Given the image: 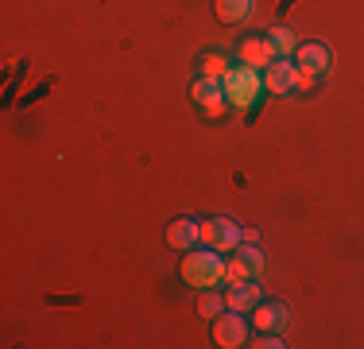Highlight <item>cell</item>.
I'll list each match as a JSON object with an SVG mask.
<instances>
[{
	"label": "cell",
	"mask_w": 364,
	"mask_h": 349,
	"mask_svg": "<svg viewBox=\"0 0 364 349\" xmlns=\"http://www.w3.org/2000/svg\"><path fill=\"white\" fill-rule=\"evenodd\" d=\"M248 345H256V349H283L287 342H283V338L272 330V334H259V342H248Z\"/></svg>",
	"instance_id": "cell-18"
},
{
	"label": "cell",
	"mask_w": 364,
	"mask_h": 349,
	"mask_svg": "<svg viewBox=\"0 0 364 349\" xmlns=\"http://www.w3.org/2000/svg\"><path fill=\"white\" fill-rule=\"evenodd\" d=\"M252 326L259 330V334H279L283 326H287V303H264L259 299L252 307Z\"/></svg>",
	"instance_id": "cell-11"
},
{
	"label": "cell",
	"mask_w": 364,
	"mask_h": 349,
	"mask_svg": "<svg viewBox=\"0 0 364 349\" xmlns=\"http://www.w3.org/2000/svg\"><path fill=\"white\" fill-rule=\"evenodd\" d=\"M198 70H202V78H213V82H225V74H229V58L221 55V51H210V55L198 58Z\"/></svg>",
	"instance_id": "cell-13"
},
{
	"label": "cell",
	"mask_w": 364,
	"mask_h": 349,
	"mask_svg": "<svg viewBox=\"0 0 364 349\" xmlns=\"http://www.w3.org/2000/svg\"><path fill=\"white\" fill-rule=\"evenodd\" d=\"M294 82H299V63H291V58H275V63L264 70V90L275 93V98L294 93Z\"/></svg>",
	"instance_id": "cell-7"
},
{
	"label": "cell",
	"mask_w": 364,
	"mask_h": 349,
	"mask_svg": "<svg viewBox=\"0 0 364 349\" xmlns=\"http://www.w3.org/2000/svg\"><path fill=\"white\" fill-rule=\"evenodd\" d=\"M190 98H194V105L205 113V117L221 120L225 109H229V98H225V85L213 82V78H198L194 85H190Z\"/></svg>",
	"instance_id": "cell-4"
},
{
	"label": "cell",
	"mask_w": 364,
	"mask_h": 349,
	"mask_svg": "<svg viewBox=\"0 0 364 349\" xmlns=\"http://www.w3.org/2000/svg\"><path fill=\"white\" fill-rule=\"evenodd\" d=\"M267 39H272V47H275V55H279V58H291L294 51H299V39H294L291 28H272Z\"/></svg>",
	"instance_id": "cell-14"
},
{
	"label": "cell",
	"mask_w": 364,
	"mask_h": 349,
	"mask_svg": "<svg viewBox=\"0 0 364 349\" xmlns=\"http://www.w3.org/2000/svg\"><path fill=\"white\" fill-rule=\"evenodd\" d=\"M237 252L245 256V264L252 268V276H259V272H264V252H259L256 244H248V241H245V249H237Z\"/></svg>",
	"instance_id": "cell-17"
},
{
	"label": "cell",
	"mask_w": 364,
	"mask_h": 349,
	"mask_svg": "<svg viewBox=\"0 0 364 349\" xmlns=\"http://www.w3.org/2000/svg\"><path fill=\"white\" fill-rule=\"evenodd\" d=\"M225 98H229L232 109H240V113H252L256 109V101L264 98V74L259 70H248V66H232L229 74H225Z\"/></svg>",
	"instance_id": "cell-2"
},
{
	"label": "cell",
	"mask_w": 364,
	"mask_h": 349,
	"mask_svg": "<svg viewBox=\"0 0 364 349\" xmlns=\"http://www.w3.org/2000/svg\"><path fill=\"white\" fill-rule=\"evenodd\" d=\"M240 241H245V229H240L232 217H210V222H202V244H210V249H218L221 256H229V252L240 249Z\"/></svg>",
	"instance_id": "cell-3"
},
{
	"label": "cell",
	"mask_w": 364,
	"mask_h": 349,
	"mask_svg": "<svg viewBox=\"0 0 364 349\" xmlns=\"http://www.w3.org/2000/svg\"><path fill=\"white\" fill-rule=\"evenodd\" d=\"M314 85V74H306V70H299V82H294V90H310Z\"/></svg>",
	"instance_id": "cell-19"
},
{
	"label": "cell",
	"mask_w": 364,
	"mask_h": 349,
	"mask_svg": "<svg viewBox=\"0 0 364 349\" xmlns=\"http://www.w3.org/2000/svg\"><path fill=\"white\" fill-rule=\"evenodd\" d=\"M259 299H264V291H259L256 279H245V283H229V291H225V311L248 314Z\"/></svg>",
	"instance_id": "cell-10"
},
{
	"label": "cell",
	"mask_w": 364,
	"mask_h": 349,
	"mask_svg": "<svg viewBox=\"0 0 364 349\" xmlns=\"http://www.w3.org/2000/svg\"><path fill=\"white\" fill-rule=\"evenodd\" d=\"M245 279H256L252 268L245 264V256H225V283H245Z\"/></svg>",
	"instance_id": "cell-15"
},
{
	"label": "cell",
	"mask_w": 364,
	"mask_h": 349,
	"mask_svg": "<svg viewBox=\"0 0 364 349\" xmlns=\"http://www.w3.org/2000/svg\"><path fill=\"white\" fill-rule=\"evenodd\" d=\"M167 244L175 252H190L202 244V222H194V217H178V222L167 225Z\"/></svg>",
	"instance_id": "cell-8"
},
{
	"label": "cell",
	"mask_w": 364,
	"mask_h": 349,
	"mask_svg": "<svg viewBox=\"0 0 364 349\" xmlns=\"http://www.w3.org/2000/svg\"><path fill=\"white\" fill-rule=\"evenodd\" d=\"M213 12L221 24H245L252 16V0H213Z\"/></svg>",
	"instance_id": "cell-12"
},
{
	"label": "cell",
	"mask_w": 364,
	"mask_h": 349,
	"mask_svg": "<svg viewBox=\"0 0 364 349\" xmlns=\"http://www.w3.org/2000/svg\"><path fill=\"white\" fill-rule=\"evenodd\" d=\"M178 276L186 279L190 287H198V291H205V287H218L225 283V256L218 249H190V252H182V260H178Z\"/></svg>",
	"instance_id": "cell-1"
},
{
	"label": "cell",
	"mask_w": 364,
	"mask_h": 349,
	"mask_svg": "<svg viewBox=\"0 0 364 349\" xmlns=\"http://www.w3.org/2000/svg\"><path fill=\"white\" fill-rule=\"evenodd\" d=\"M237 58H240V66L259 70V74H264V70L272 66L279 55H275V47H272V39H267V35H248V39H240Z\"/></svg>",
	"instance_id": "cell-6"
},
{
	"label": "cell",
	"mask_w": 364,
	"mask_h": 349,
	"mask_svg": "<svg viewBox=\"0 0 364 349\" xmlns=\"http://www.w3.org/2000/svg\"><path fill=\"white\" fill-rule=\"evenodd\" d=\"M198 314H202V318H218V314H225V295H218L213 287H205L202 299H198Z\"/></svg>",
	"instance_id": "cell-16"
},
{
	"label": "cell",
	"mask_w": 364,
	"mask_h": 349,
	"mask_svg": "<svg viewBox=\"0 0 364 349\" xmlns=\"http://www.w3.org/2000/svg\"><path fill=\"white\" fill-rule=\"evenodd\" d=\"M213 342L221 349H237V345H248V318L237 311H225L213 318Z\"/></svg>",
	"instance_id": "cell-5"
},
{
	"label": "cell",
	"mask_w": 364,
	"mask_h": 349,
	"mask_svg": "<svg viewBox=\"0 0 364 349\" xmlns=\"http://www.w3.org/2000/svg\"><path fill=\"white\" fill-rule=\"evenodd\" d=\"M294 63H299V70H306V74L318 78L333 66V55H329L326 43H302V47L294 51Z\"/></svg>",
	"instance_id": "cell-9"
}]
</instances>
